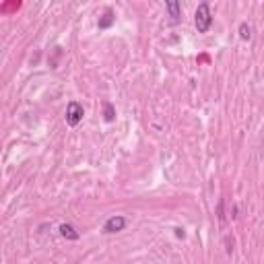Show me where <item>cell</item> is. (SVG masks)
Masks as SVG:
<instances>
[{"label": "cell", "instance_id": "1", "mask_svg": "<svg viewBox=\"0 0 264 264\" xmlns=\"http://www.w3.org/2000/svg\"><path fill=\"white\" fill-rule=\"evenodd\" d=\"M194 25L198 33H206L210 29V25H213V13H210V7L208 3H200L196 13H194Z\"/></svg>", "mask_w": 264, "mask_h": 264}, {"label": "cell", "instance_id": "2", "mask_svg": "<svg viewBox=\"0 0 264 264\" xmlns=\"http://www.w3.org/2000/svg\"><path fill=\"white\" fill-rule=\"evenodd\" d=\"M83 116H85V110H83V105L78 103V101H70L68 105H66V124L70 126V128H74V126H78L83 122Z\"/></svg>", "mask_w": 264, "mask_h": 264}, {"label": "cell", "instance_id": "3", "mask_svg": "<svg viewBox=\"0 0 264 264\" xmlns=\"http://www.w3.org/2000/svg\"><path fill=\"white\" fill-rule=\"evenodd\" d=\"M128 225V219L122 215H114L103 223V233H120L124 227Z\"/></svg>", "mask_w": 264, "mask_h": 264}, {"label": "cell", "instance_id": "4", "mask_svg": "<svg viewBox=\"0 0 264 264\" xmlns=\"http://www.w3.org/2000/svg\"><path fill=\"white\" fill-rule=\"evenodd\" d=\"M165 9H167V13H169L171 21H173V23H178V21H180V17H182V5L178 3V0H167V3H165Z\"/></svg>", "mask_w": 264, "mask_h": 264}, {"label": "cell", "instance_id": "5", "mask_svg": "<svg viewBox=\"0 0 264 264\" xmlns=\"http://www.w3.org/2000/svg\"><path fill=\"white\" fill-rule=\"evenodd\" d=\"M114 21H116L114 11L112 9H105V13H103V17H99L97 25H99V29H110L112 25H114Z\"/></svg>", "mask_w": 264, "mask_h": 264}, {"label": "cell", "instance_id": "6", "mask_svg": "<svg viewBox=\"0 0 264 264\" xmlns=\"http://www.w3.org/2000/svg\"><path fill=\"white\" fill-rule=\"evenodd\" d=\"M60 235L66 237V240H72V242H76L78 237H81V233H78L70 223H62V225H60Z\"/></svg>", "mask_w": 264, "mask_h": 264}, {"label": "cell", "instance_id": "7", "mask_svg": "<svg viewBox=\"0 0 264 264\" xmlns=\"http://www.w3.org/2000/svg\"><path fill=\"white\" fill-rule=\"evenodd\" d=\"M103 116H105V122L116 120V110H114V105L110 101H105V105H103Z\"/></svg>", "mask_w": 264, "mask_h": 264}, {"label": "cell", "instance_id": "8", "mask_svg": "<svg viewBox=\"0 0 264 264\" xmlns=\"http://www.w3.org/2000/svg\"><path fill=\"white\" fill-rule=\"evenodd\" d=\"M240 37H242L244 41L252 39V27H250L248 23H242V25H240Z\"/></svg>", "mask_w": 264, "mask_h": 264}, {"label": "cell", "instance_id": "9", "mask_svg": "<svg viewBox=\"0 0 264 264\" xmlns=\"http://www.w3.org/2000/svg\"><path fill=\"white\" fill-rule=\"evenodd\" d=\"M175 235H178V237H184V229L178 227V229H175Z\"/></svg>", "mask_w": 264, "mask_h": 264}]
</instances>
